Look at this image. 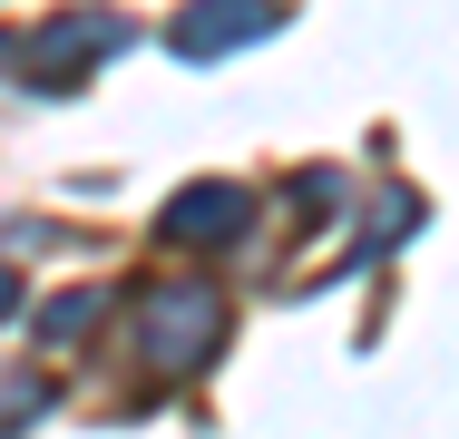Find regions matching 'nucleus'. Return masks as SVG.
Masks as SVG:
<instances>
[{"instance_id": "f257e3e1", "label": "nucleus", "mask_w": 459, "mask_h": 439, "mask_svg": "<svg viewBox=\"0 0 459 439\" xmlns=\"http://www.w3.org/2000/svg\"><path fill=\"white\" fill-rule=\"evenodd\" d=\"M245 20H264V0H215V10L195 0L186 10V49H235V39H255Z\"/></svg>"}, {"instance_id": "f03ea898", "label": "nucleus", "mask_w": 459, "mask_h": 439, "mask_svg": "<svg viewBox=\"0 0 459 439\" xmlns=\"http://www.w3.org/2000/svg\"><path fill=\"white\" fill-rule=\"evenodd\" d=\"M195 332H215V303H205V293H177V303L157 313V361L195 351Z\"/></svg>"}, {"instance_id": "7ed1b4c3", "label": "nucleus", "mask_w": 459, "mask_h": 439, "mask_svg": "<svg viewBox=\"0 0 459 439\" xmlns=\"http://www.w3.org/2000/svg\"><path fill=\"white\" fill-rule=\"evenodd\" d=\"M235 215H245L235 195H195V205H177V235H225Z\"/></svg>"}, {"instance_id": "20e7f679", "label": "nucleus", "mask_w": 459, "mask_h": 439, "mask_svg": "<svg viewBox=\"0 0 459 439\" xmlns=\"http://www.w3.org/2000/svg\"><path fill=\"white\" fill-rule=\"evenodd\" d=\"M0 303H10V273H0Z\"/></svg>"}]
</instances>
